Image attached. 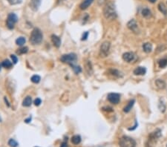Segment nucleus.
Wrapping results in <instances>:
<instances>
[{
	"instance_id": "obj_1",
	"label": "nucleus",
	"mask_w": 167,
	"mask_h": 147,
	"mask_svg": "<svg viewBox=\"0 0 167 147\" xmlns=\"http://www.w3.org/2000/svg\"><path fill=\"white\" fill-rule=\"evenodd\" d=\"M103 15L107 20H114L117 19V13L115 5L112 2H108L103 8Z\"/></svg>"
},
{
	"instance_id": "obj_2",
	"label": "nucleus",
	"mask_w": 167,
	"mask_h": 147,
	"mask_svg": "<svg viewBox=\"0 0 167 147\" xmlns=\"http://www.w3.org/2000/svg\"><path fill=\"white\" fill-rule=\"evenodd\" d=\"M43 40V34L40 28H35L32 31L30 36V42L33 45H40Z\"/></svg>"
},
{
	"instance_id": "obj_3",
	"label": "nucleus",
	"mask_w": 167,
	"mask_h": 147,
	"mask_svg": "<svg viewBox=\"0 0 167 147\" xmlns=\"http://www.w3.org/2000/svg\"><path fill=\"white\" fill-rule=\"evenodd\" d=\"M161 130L160 129H157L155 131L151 132L149 135L148 138V142L146 145L147 147H152V146H155L158 140L161 137Z\"/></svg>"
},
{
	"instance_id": "obj_4",
	"label": "nucleus",
	"mask_w": 167,
	"mask_h": 147,
	"mask_svg": "<svg viewBox=\"0 0 167 147\" xmlns=\"http://www.w3.org/2000/svg\"><path fill=\"white\" fill-rule=\"evenodd\" d=\"M120 147H136V141L129 136H123L119 141Z\"/></svg>"
},
{
	"instance_id": "obj_5",
	"label": "nucleus",
	"mask_w": 167,
	"mask_h": 147,
	"mask_svg": "<svg viewBox=\"0 0 167 147\" xmlns=\"http://www.w3.org/2000/svg\"><path fill=\"white\" fill-rule=\"evenodd\" d=\"M77 54H74V53L63 54L60 57L61 62H63V63H67V64L70 65H74V63L77 61Z\"/></svg>"
},
{
	"instance_id": "obj_6",
	"label": "nucleus",
	"mask_w": 167,
	"mask_h": 147,
	"mask_svg": "<svg viewBox=\"0 0 167 147\" xmlns=\"http://www.w3.org/2000/svg\"><path fill=\"white\" fill-rule=\"evenodd\" d=\"M18 21V17L14 13H11L7 16V19L6 20V26L8 29L12 30L14 28L15 24Z\"/></svg>"
},
{
	"instance_id": "obj_7",
	"label": "nucleus",
	"mask_w": 167,
	"mask_h": 147,
	"mask_svg": "<svg viewBox=\"0 0 167 147\" xmlns=\"http://www.w3.org/2000/svg\"><path fill=\"white\" fill-rule=\"evenodd\" d=\"M111 48V43L108 41H105L102 43L100 49V56L101 57H106L108 55Z\"/></svg>"
},
{
	"instance_id": "obj_8",
	"label": "nucleus",
	"mask_w": 167,
	"mask_h": 147,
	"mask_svg": "<svg viewBox=\"0 0 167 147\" xmlns=\"http://www.w3.org/2000/svg\"><path fill=\"white\" fill-rule=\"evenodd\" d=\"M107 100L111 104L117 105L121 101V95L117 93H109L107 95Z\"/></svg>"
},
{
	"instance_id": "obj_9",
	"label": "nucleus",
	"mask_w": 167,
	"mask_h": 147,
	"mask_svg": "<svg viewBox=\"0 0 167 147\" xmlns=\"http://www.w3.org/2000/svg\"><path fill=\"white\" fill-rule=\"evenodd\" d=\"M127 28L129 29L130 31H131L135 34H139L140 33V30H139L138 25L137 23V22L135 20H131L129 21L127 23Z\"/></svg>"
},
{
	"instance_id": "obj_10",
	"label": "nucleus",
	"mask_w": 167,
	"mask_h": 147,
	"mask_svg": "<svg viewBox=\"0 0 167 147\" xmlns=\"http://www.w3.org/2000/svg\"><path fill=\"white\" fill-rule=\"evenodd\" d=\"M136 59V55L134 52H126L123 54V59L126 63H131Z\"/></svg>"
},
{
	"instance_id": "obj_11",
	"label": "nucleus",
	"mask_w": 167,
	"mask_h": 147,
	"mask_svg": "<svg viewBox=\"0 0 167 147\" xmlns=\"http://www.w3.org/2000/svg\"><path fill=\"white\" fill-rule=\"evenodd\" d=\"M42 0H30V7L34 11H37L41 5Z\"/></svg>"
},
{
	"instance_id": "obj_12",
	"label": "nucleus",
	"mask_w": 167,
	"mask_h": 147,
	"mask_svg": "<svg viewBox=\"0 0 167 147\" xmlns=\"http://www.w3.org/2000/svg\"><path fill=\"white\" fill-rule=\"evenodd\" d=\"M51 37V41H52L53 45L56 48L59 49L60 45H61V40H60V38L58 36H57V35H55V34H52Z\"/></svg>"
},
{
	"instance_id": "obj_13",
	"label": "nucleus",
	"mask_w": 167,
	"mask_h": 147,
	"mask_svg": "<svg viewBox=\"0 0 167 147\" xmlns=\"http://www.w3.org/2000/svg\"><path fill=\"white\" fill-rule=\"evenodd\" d=\"M134 74L136 76H141V75H145V73H146V68L145 67H141L139 66L137 68H136L133 71Z\"/></svg>"
},
{
	"instance_id": "obj_14",
	"label": "nucleus",
	"mask_w": 167,
	"mask_h": 147,
	"mask_svg": "<svg viewBox=\"0 0 167 147\" xmlns=\"http://www.w3.org/2000/svg\"><path fill=\"white\" fill-rule=\"evenodd\" d=\"M94 2V0H83L82 3L80 4V5H79V8L81 10H86L88 7H89L92 4V2Z\"/></svg>"
},
{
	"instance_id": "obj_15",
	"label": "nucleus",
	"mask_w": 167,
	"mask_h": 147,
	"mask_svg": "<svg viewBox=\"0 0 167 147\" xmlns=\"http://www.w3.org/2000/svg\"><path fill=\"white\" fill-rule=\"evenodd\" d=\"M135 103V100H134V99L131 100L129 102H128V104L123 108L124 112H125V113H129V111L131 110V109L133 108Z\"/></svg>"
},
{
	"instance_id": "obj_16",
	"label": "nucleus",
	"mask_w": 167,
	"mask_h": 147,
	"mask_svg": "<svg viewBox=\"0 0 167 147\" xmlns=\"http://www.w3.org/2000/svg\"><path fill=\"white\" fill-rule=\"evenodd\" d=\"M152 45L150 42H145L143 45V50L145 53L146 54H149V53H151L152 51Z\"/></svg>"
},
{
	"instance_id": "obj_17",
	"label": "nucleus",
	"mask_w": 167,
	"mask_h": 147,
	"mask_svg": "<svg viewBox=\"0 0 167 147\" xmlns=\"http://www.w3.org/2000/svg\"><path fill=\"white\" fill-rule=\"evenodd\" d=\"M85 67H86V71L88 74V75H92V73H93V68H92V65L91 61L87 60L86 63H85Z\"/></svg>"
},
{
	"instance_id": "obj_18",
	"label": "nucleus",
	"mask_w": 167,
	"mask_h": 147,
	"mask_svg": "<svg viewBox=\"0 0 167 147\" xmlns=\"http://www.w3.org/2000/svg\"><path fill=\"white\" fill-rule=\"evenodd\" d=\"M32 104V98L30 96H27L22 101V106L25 107H29Z\"/></svg>"
},
{
	"instance_id": "obj_19",
	"label": "nucleus",
	"mask_w": 167,
	"mask_h": 147,
	"mask_svg": "<svg viewBox=\"0 0 167 147\" xmlns=\"http://www.w3.org/2000/svg\"><path fill=\"white\" fill-rule=\"evenodd\" d=\"M155 84H156L157 87L160 89H164L166 88V83L163 80L158 79L155 81Z\"/></svg>"
},
{
	"instance_id": "obj_20",
	"label": "nucleus",
	"mask_w": 167,
	"mask_h": 147,
	"mask_svg": "<svg viewBox=\"0 0 167 147\" xmlns=\"http://www.w3.org/2000/svg\"><path fill=\"white\" fill-rule=\"evenodd\" d=\"M158 9H159V11H160L163 14L165 15V16H167V8L166 7L165 4L163 3V2L159 3V5H158Z\"/></svg>"
},
{
	"instance_id": "obj_21",
	"label": "nucleus",
	"mask_w": 167,
	"mask_h": 147,
	"mask_svg": "<svg viewBox=\"0 0 167 147\" xmlns=\"http://www.w3.org/2000/svg\"><path fill=\"white\" fill-rule=\"evenodd\" d=\"M142 15L145 18H150L152 16V12L148 8V7H145L142 10Z\"/></svg>"
},
{
	"instance_id": "obj_22",
	"label": "nucleus",
	"mask_w": 167,
	"mask_h": 147,
	"mask_svg": "<svg viewBox=\"0 0 167 147\" xmlns=\"http://www.w3.org/2000/svg\"><path fill=\"white\" fill-rule=\"evenodd\" d=\"M81 140H82V139H81V137L79 136V135H76L72 137L71 140V143L73 144H74V145H78V144H80Z\"/></svg>"
},
{
	"instance_id": "obj_23",
	"label": "nucleus",
	"mask_w": 167,
	"mask_h": 147,
	"mask_svg": "<svg viewBox=\"0 0 167 147\" xmlns=\"http://www.w3.org/2000/svg\"><path fill=\"white\" fill-rule=\"evenodd\" d=\"M1 64H2V67H4V68H11V67L13 66L12 62L10 61L9 59H5Z\"/></svg>"
},
{
	"instance_id": "obj_24",
	"label": "nucleus",
	"mask_w": 167,
	"mask_h": 147,
	"mask_svg": "<svg viewBox=\"0 0 167 147\" xmlns=\"http://www.w3.org/2000/svg\"><path fill=\"white\" fill-rule=\"evenodd\" d=\"M26 42V40L24 36H20L16 40V44L19 46H22Z\"/></svg>"
},
{
	"instance_id": "obj_25",
	"label": "nucleus",
	"mask_w": 167,
	"mask_h": 147,
	"mask_svg": "<svg viewBox=\"0 0 167 147\" xmlns=\"http://www.w3.org/2000/svg\"><path fill=\"white\" fill-rule=\"evenodd\" d=\"M109 73L111 74L112 76H114L116 77H122V73L121 71H119L117 69H110Z\"/></svg>"
},
{
	"instance_id": "obj_26",
	"label": "nucleus",
	"mask_w": 167,
	"mask_h": 147,
	"mask_svg": "<svg viewBox=\"0 0 167 147\" xmlns=\"http://www.w3.org/2000/svg\"><path fill=\"white\" fill-rule=\"evenodd\" d=\"M158 107H159V109H160V111H161V112H163V113H164V112H165L166 109V106L165 102H164V100H161V99L160 100V102H159Z\"/></svg>"
},
{
	"instance_id": "obj_27",
	"label": "nucleus",
	"mask_w": 167,
	"mask_h": 147,
	"mask_svg": "<svg viewBox=\"0 0 167 147\" xmlns=\"http://www.w3.org/2000/svg\"><path fill=\"white\" fill-rule=\"evenodd\" d=\"M159 67L161 68H164L167 65V58H163L158 61Z\"/></svg>"
},
{
	"instance_id": "obj_28",
	"label": "nucleus",
	"mask_w": 167,
	"mask_h": 147,
	"mask_svg": "<svg viewBox=\"0 0 167 147\" xmlns=\"http://www.w3.org/2000/svg\"><path fill=\"white\" fill-rule=\"evenodd\" d=\"M31 80L32 83L37 84V83H40V80H41V77H40V76L37 75V74H35V75H33L32 77H31Z\"/></svg>"
},
{
	"instance_id": "obj_29",
	"label": "nucleus",
	"mask_w": 167,
	"mask_h": 147,
	"mask_svg": "<svg viewBox=\"0 0 167 147\" xmlns=\"http://www.w3.org/2000/svg\"><path fill=\"white\" fill-rule=\"evenodd\" d=\"M28 51V47H22V48H20V49H18V51H16V53L20 55L21 54H25Z\"/></svg>"
},
{
	"instance_id": "obj_30",
	"label": "nucleus",
	"mask_w": 167,
	"mask_h": 147,
	"mask_svg": "<svg viewBox=\"0 0 167 147\" xmlns=\"http://www.w3.org/2000/svg\"><path fill=\"white\" fill-rule=\"evenodd\" d=\"M71 67L76 74H78L82 72V68H81L80 66H77V65H71Z\"/></svg>"
},
{
	"instance_id": "obj_31",
	"label": "nucleus",
	"mask_w": 167,
	"mask_h": 147,
	"mask_svg": "<svg viewBox=\"0 0 167 147\" xmlns=\"http://www.w3.org/2000/svg\"><path fill=\"white\" fill-rule=\"evenodd\" d=\"M8 145L10 147H17L19 144L14 139H10L8 140Z\"/></svg>"
},
{
	"instance_id": "obj_32",
	"label": "nucleus",
	"mask_w": 167,
	"mask_h": 147,
	"mask_svg": "<svg viewBox=\"0 0 167 147\" xmlns=\"http://www.w3.org/2000/svg\"><path fill=\"white\" fill-rule=\"evenodd\" d=\"M7 2H9L10 5H18L22 2V0H7Z\"/></svg>"
},
{
	"instance_id": "obj_33",
	"label": "nucleus",
	"mask_w": 167,
	"mask_h": 147,
	"mask_svg": "<svg viewBox=\"0 0 167 147\" xmlns=\"http://www.w3.org/2000/svg\"><path fill=\"white\" fill-rule=\"evenodd\" d=\"M11 59H12V62L13 64H16V63H17V62H18V58H17V57H16V55H14V54H11Z\"/></svg>"
},
{
	"instance_id": "obj_34",
	"label": "nucleus",
	"mask_w": 167,
	"mask_h": 147,
	"mask_svg": "<svg viewBox=\"0 0 167 147\" xmlns=\"http://www.w3.org/2000/svg\"><path fill=\"white\" fill-rule=\"evenodd\" d=\"M34 105H35V106H40V105H41V103H42V100L40 98H36V99H35V100H34Z\"/></svg>"
},
{
	"instance_id": "obj_35",
	"label": "nucleus",
	"mask_w": 167,
	"mask_h": 147,
	"mask_svg": "<svg viewBox=\"0 0 167 147\" xmlns=\"http://www.w3.org/2000/svg\"><path fill=\"white\" fill-rule=\"evenodd\" d=\"M88 31H86V32H84L83 33V36H82V39L81 40H87V38L88 37Z\"/></svg>"
},
{
	"instance_id": "obj_36",
	"label": "nucleus",
	"mask_w": 167,
	"mask_h": 147,
	"mask_svg": "<svg viewBox=\"0 0 167 147\" xmlns=\"http://www.w3.org/2000/svg\"><path fill=\"white\" fill-rule=\"evenodd\" d=\"M102 110H103V111H113V109L109 107V106H106V107L102 108Z\"/></svg>"
},
{
	"instance_id": "obj_37",
	"label": "nucleus",
	"mask_w": 167,
	"mask_h": 147,
	"mask_svg": "<svg viewBox=\"0 0 167 147\" xmlns=\"http://www.w3.org/2000/svg\"><path fill=\"white\" fill-rule=\"evenodd\" d=\"M137 126H138V123H137V122L136 121V122H135V125L133 126V128H131V129H129V131H131H131H132V130H135V129H136L137 127Z\"/></svg>"
},
{
	"instance_id": "obj_38",
	"label": "nucleus",
	"mask_w": 167,
	"mask_h": 147,
	"mask_svg": "<svg viewBox=\"0 0 167 147\" xmlns=\"http://www.w3.org/2000/svg\"><path fill=\"white\" fill-rule=\"evenodd\" d=\"M4 100H5V102L6 105H7V106H8V107H9V106H10V103H9V102H8V100H7V97H4Z\"/></svg>"
},
{
	"instance_id": "obj_39",
	"label": "nucleus",
	"mask_w": 167,
	"mask_h": 147,
	"mask_svg": "<svg viewBox=\"0 0 167 147\" xmlns=\"http://www.w3.org/2000/svg\"><path fill=\"white\" fill-rule=\"evenodd\" d=\"M60 147H68V144L66 142H63L61 145H60Z\"/></svg>"
},
{
	"instance_id": "obj_40",
	"label": "nucleus",
	"mask_w": 167,
	"mask_h": 147,
	"mask_svg": "<svg viewBox=\"0 0 167 147\" xmlns=\"http://www.w3.org/2000/svg\"><path fill=\"white\" fill-rule=\"evenodd\" d=\"M31 121V117H29L28 118L25 119V123H30Z\"/></svg>"
},
{
	"instance_id": "obj_41",
	"label": "nucleus",
	"mask_w": 167,
	"mask_h": 147,
	"mask_svg": "<svg viewBox=\"0 0 167 147\" xmlns=\"http://www.w3.org/2000/svg\"><path fill=\"white\" fill-rule=\"evenodd\" d=\"M148 1L151 2V3H155V2H156L157 0H148Z\"/></svg>"
},
{
	"instance_id": "obj_42",
	"label": "nucleus",
	"mask_w": 167,
	"mask_h": 147,
	"mask_svg": "<svg viewBox=\"0 0 167 147\" xmlns=\"http://www.w3.org/2000/svg\"><path fill=\"white\" fill-rule=\"evenodd\" d=\"M1 67H2V64H0V71H1V68H2Z\"/></svg>"
},
{
	"instance_id": "obj_43",
	"label": "nucleus",
	"mask_w": 167,
	"mask_h": 147,
	"mask_svg": "<svg viewBox=\"0 0 167 147\" xmlns=\"http://www.w3.org/2000/svg\"><path fill=\"white\" fill-rule=\"evenodd\" d=\"M0 122H2V119H1V117H0Z\"/></svg>"
},
{
	"instance_id": "obj_44",
	"label": "nucleus",
	"mask_w": 167,
	"mask_h": 147,
	"mask_svg": "<svg viewBox=\"0 0 167 147\" xmlns=\"http://www.w3.org/2000/svg\"><path fill=\"white\" fill-rule=\"evenodd\" d=\"M166 147H167V145H166Z\"/></svg>"
}]
</instances>
